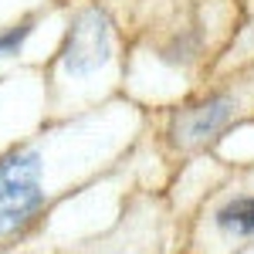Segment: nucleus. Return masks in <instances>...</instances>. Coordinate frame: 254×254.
<instances>
[{"label": "nucleus", "instance_id": "f257e3e1", "mask_svg": "<svg viewBox=\"0 0 254 254\" xmlns=\"http://www.w3.org/2000/svg\"><path fill=\"white\" fill-rule=\"evenodd\" d=\"M44 210V163L34 146L0 156V244L20 237Z\"/></svg>", "mask_w": 254, "mask_h": 254}, {"label": "nucleus", "instance_id": "20e7f679", "mask_svg": "<svg viewBox=\"0 0 254 254\" xmlns=\"http://www.w3.org/2000/svg\"><path fill=\"white\" fill-rule=\"evenodd\" d=\"M214 227L227 237H254V193H237L214 210Z\"/></svg>", "mask_w": 254, "mask_h": 254}, {"label": "nucleus", "instance_id": "39448f33", "mask_svg": "<svg viewBox=\"0 0 254 254\" xmlns=\"http://www.w3.org/2000/svg\"><path fill=\"white\" fill-rule=\"evenodd\" d=\"M34 24H38V14H27V17L14 20L10 27H3V31H0V61L20 55V48L27 44L31 34H34Z\"/></svg>", "mask_w": 254, "mask_h": 254}, {"label": "nucleus", "instance_id": "f03ea898", "mask_svg": "<svg viewBox=\"0 0 254 254\" xmlns=\"http://www.w3.org/2000/svg\"><path fill=\"white\" fill-rule=\"evenodd\" d=\"M248 95L241 85H220L214 92L200 95L196 102L183 105L170 122V142L176 149H203L220 132H227L237 119L244 116Z\"/></svg>", "mask_w": 254, "mask_h": 254}, {"label": "nucleus", "instance_id": "7ed1b4c3", "mask_svg": "<svg viewBox=\"0 0 254 254\" xmlns=\"http://www.w3.org/2000/svg\"><path fill=\"white\" fill-rule=\"evenodd\" d=\"M109 58H112V27L98 7H88L71 20L64 44L58 51V61L64 75L85 78V75H95L98 68H105Z\"/></svg>", "mask_w": 254, "mask_h": 254}]
</instances>
